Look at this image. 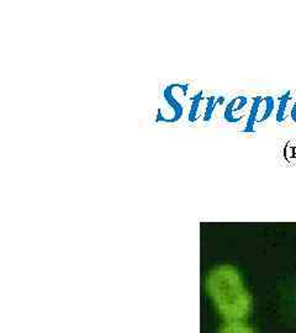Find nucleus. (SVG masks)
I'll list each match as a JSON object with an SVG mask.
<instances>
[{
    "label": "nucleus",
    "instance_id": "2",
    "mask_svg": "<svg viewBox=\"0 0 296 333\" xmlns=\"http://www.w3.org/2000/svg\"><path fill=\"white\" fill-rule=\"evenodd\" d=\"M273 111H274V99L270 98V96H267V98H254L253 105H252L251 117H249L248 122L249 127L247 131H252L251 127L256 122H263L267 119H269Z\"/></svg>",
    "mask_w": 296,
    "mask_h": 333
},
{
    "label": "nucleus",
    "instance_id": "5",
    "mask_svg": "<svg viewBox=\"0 0 296 333\" xmlns=\"http://www.w3.org/2000/svg\"><path fill=\"white\" fill-rule=\"evenodd\" d=\"M293 98L292 91H285L282 96L279 98V109H278L277 114V121L283 122L287 120L288 117V110H289L290 100Z\"/></svg>",
    "mask_w": 296,
    "mask_h": 333
},
{
    "label": "nucleus",
    "instance_id": "1",
    "mask_svg": "<svg viewBox=\"0 0 296 333\" xmlns=\"http://www.w3.org/2000/svg\"><path fill=\"white\" fill-rule=\"evenodd\" d=\"M209 295L223 319L241 321L252 309V299L238 270L231 265L215 268L206 281Z\"/></svg>",
    "mask_w": 296,
    "mask_h": 333
},
{
    "label": "nucleus",
    "instance_id": "4",
    "mask_svg": "<svg viewBox=\"0 0 296 333\" xmlns=\"http://www.w3.org/2000/svg\"><path fill=\"white\" fill-rule=\"evenodd\" d=\"M219 333H256L252 327L241 321H229L221 327Z\"/></svg>",
    "mask_w": 296,
    "mask_h": 333
},
{
    "label": "nucleus",
    "instance_id": "6",
    "mask_svg": "<svg viewBox=\"0 0 296 333\" xmlns=\"http://www.w3.org/2000/svg\"><path fill=\"white\" fill-rule=\"evenodd\" d=\"M290 117H292L293 121L296 124V101L294 102V105L292 106V111H290Z\"/></svg>",
    "mask_w": 296,
    "mask_h": 333
},
{
    "label": "nucleus",
    "instance_id": "3",
    "mask_svg": "<svg viewBox=\"0 0 296 333\" xmlns=\"http://www.w3.org/2000/svg\"><path fill=\"white\" fill-rule=\"evenodd\" d=\"M247 104V99L246 98H237L234 100H232L229 102V105L227 106L226 110V120L229 122H238L239 117L237 116V111L239 109H243Z\"/></svg>",
    "mask_w": 296,
    "mask_h": 333
}]
</instances>
